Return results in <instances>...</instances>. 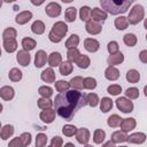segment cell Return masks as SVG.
I'll use <instances>...</instances> for the list:
<instances>
[{
	"label": "cell",
	"mask_w": 147,
	"mask_h": 147,
	"mask_svg": "<svg viewBox=\"0 0 147 147\" xmlns=\"http://www.w3.org/2000/svg\"><path fill=\"white\" fill-rule=\"evenodd\" d=\"M80 56V52L78 51V48L76 47V48H70V49H68V53H67V59H68V61L69 62H71V63H74V62H76L77 61V59Z\"/></svg>",
	"instance_id": "obj_40"
},
{
	"label": "cell",
	"mask_w": 147,
	"mask_h": 147,
	"mask_svg": "<svg viewBox=\"0 0 147 147\" xmlns=\"http://www.w3.org/2000/svg\"><path fill=\"white\" fill-rule=\"evenodd\" d=\"M5 3H9V2H15L16 0H2Z\"/></svg>",
	"instance_id": "obj_59"
},
{
	"label": "cell",
	"mask_w": 147,
	"mask_h": 147,
	"mask_svg": "<svg viewBox=\"0 0 147 147\" xmlns=\"http://www.w3.org/2000/svg\"><path fill=\"white\" fill-rule=\"evenodd\" d=\"M46 62H48V56L45 51L39 49L34 55V65L36 68H42Z\"/></svg>",
	"instance_id": "obj_11"
},
{
	"label": "cell",
	"mask_w": 147,
	"mask_h": 147,
	"mask_svg": "<svg viewBox=\"0 0 147 147\" xmlns=\"http://www.w3.org/2000/svg\"><path fill=\"white\" fill-rule=\"evenodd\" d=\"M113 100L108 96H103L101 100H100V110L102 113H108L109 110H111L113 108Z\"/></svg>",
	"instance_id": "obj_25"
},
{
	"label": "cell",
	"mask_w": 147,
	"mask_h": 147,
	"mask_svg": "<svg viewBox=\"0 0 147 147\" xmlns=\"http://www.w3.org/2000/svg\"><path fill=\"white\" fill-rule=\"evenodd\" d=\"M118 49H119V47H118L117 41H110V42H108L107 51H108L109 54H115V53L118 52Z\"/></svg>",
	"instance_id": "obj_51"
},
{
	"label": "cell",
	"mask_w": 147,
	"mask_h": 147,
	"mask_svg": "<svg viewBox=\"0 0 147 147\" xmlns=\"http://www.w3.org/2000/svg\"><path fill=\"white\" fill-rule=\"evenodd\" d=\"M64 145H65V146H75L72 142H67V144H64Z\"/></svg>",
	"instance_id": "obj_62"
},
{
	"label": "cell",
	"mask_w": 147,
	"mask_h": 147,
	"mask_svg": "<svg viewBox=\"0 0 147 147\" xmlns=\"http://www.w3.org/2000/svg\"><path fill=\"white\" fill-rule=\"evenodd\" d=\"M124 61V54L122 52H117L115 54H110L107 59L109 65H118Z\"/></svg>",
	"instance_id": "obj_20"
},
{
	"label": "cell",
	"mask_w": 147,
	"mask_h": 147,
	"mask_svg": "<svg viewBox=\"0 0 147 147\" xmlns=\"http://www.w3.org/2000/svg\"><path fill=\"white\" fill-rule=\"evenodd\" d=\"M36 46H37V41L34 39H32L30 37H25V38L22 39V47H23V49L30 52V51L34 49Z\"/></svg>",
	"instance_id": "obj_31"
},
{
	"label": "cell",
	"mask_w": 147,
	"mask_h": 147,
	"mask_svg": "<svg viewBox=\"0 0 147 147\" xmlns=\"http://www.w3.org/2000/svg\"><path fill=\"white\" fill-rule=\"evenodd\" d=\"M77 127L72 124H65L63 127H62V133L65 136V137H72V136H76V132H77Z\"/></svg>",
	"instance_id": "obj_41"
},
{
	"label": "cell",
	"mask_w": 147,
	"mask_h": 147,
	"mask_svg": "<svg viewBox=\"0 0 147 147\" xmlns=\"http://www.w3.org/2000/svg\"><path fill=\"white\" fill-rule=\"evenodd\" d=\"M40 78L42 82L45 83H55V79H56V76H55V72L53 70V68H47L45 69L41 74H40Z\"/></svg>",
	"instance_id": "obj_15"
},
{
	"label": "cell",
	"mask_w": 147,
	"mask_h": 147,
	"mask_svg": "<svg viewBox=\"0 0 147 147\" xmlns=\"http://www.w3.org/2000/svg\"><path fill=\"white\" fill-rule=\"evenodd\" d=\"M85 30L87 33L92 34V36H95V34H99L101 31H102V25L100 24V22L98 21H94V20H90L88 22H86L85 24Z\"/></svg>",
	"instance_id": "obj_7"
},
{
	"label": "cell",
	"mask_w": 147,
	"mask_h": 147,
	"mask_svg": "<svg viewBox=\"0 0 147 147\" xmlns=\"http://www.w3.org/2000/svg\"><path fill=\"white\" fill-rule=\"evenodd\" d=\"M146 40H147V34H146Z\"/></svg>",
	"instance_id": "obj_63"
},
{
	"label": "cell",
	"mask_w": 147,
	"mask_h": 147,
	"mask_svg": "<svg viewBox=\"0 0 147 147\" xmlns=\"http://www.w3.org/2000/svg\"><path fill=\"white\" fill-rule=\"evenodd\" d=\"M79 17L82 22H88L92 20V9L88 6H82L79 9Z\"/></svg>",
	"instance_id": "obj_23"
},
{
	"label": "cell",
	"mask_w": 147,
	"mask_h": 147,
	"mask_svg": "<svg viewBox=\"0 0 147 147\" xmlns=\"http://www.w3.org/2000/svg\"><path fill=\"white\" fill-rule=\"evenodd\" d=\"M119 70L115 67V65H108L105 70V77L108 79V80H117L119 78Z\"/></svg>",
	"instance_id": "obj_13"
},
{
	"label": "cell",
	"mask_w": 147,
	"mask_h": 147,
	"mask_svg": "<svg viewBox=\"0 0 147 147\" xmlns=\"http://www.w3.org/2000/svg\"><path fill=\"white\" fill-rule=\"evenodd\" d=\"M107 92L111 95H119L122 93V86L118 84H111L107 87Z\"/></svg>",
	"instance_id": "obj_49"
},
{
	"label": "cell",
	"mask_w": 147,
	"mask_h": 147,
	"mask_svg": "<svg viewBox=\"0 0 147 147\" xmlns=\"http://www.w3.org/2000/svg\"><path fill=\"white\" fill-rule=\"evenodd\" d=\"M0 96H1L2 100L9 101L15 96V91H14V88L11 86L5 85V86H2L0 88Z\"/></svg>",
	"instance_id": "obj_18"
},
{
	"label": "cell",
	"mask_w": 147,
	"mask_h": 147,
	"mask_svg": "<svg viewBox=\"0 0 147 147\" xmlns=\"http://www.w3.org/2000/svg\"><path fill=\"white\" fill-rule=\"evenodd\" d=\"M102 145H103V146H111V147H114L116 144H115L113 140H110V141H107V142H102Z\"/></svg>",
	"instance_id": "obj_57"
},
{
	"label": "cell",
	"mask_w": 147,
	"mask_h": 147,
	"mask_svg": "<svg viewBox=\"0 0 147 147\" xmlns=\"http://www.w3.org/2000/svg\"><path fill=\"white\" fill-rule=\"evenodd\" d=\"M31 18H32V13L30 10H23L16 15L15 22L18 25H23V24H26Z\"/></svg>",
	"instance_id": "obj_14"
},
{
	"label": "cell",
	"mask_w": 147,
	"mask_h": 147,
	"mask_svg": "<svg viewBox=\"0 0 147 147\" xmlns=\"http://www.w3.org/2000/svg\"><path fill=\"white\" fill-rule=\"evenodd\" d=\"M84 47L90 53H95L100 48V42L94 38H86L84 40Z\"/></svg>",
	"instance_id": "obj_12"
},
{
	"label": "cell",
	"mask_w": 147,
	"mask_h": 147,
	"mask_svg": "<svg viewBox=\"0 0 147 147\" xmlns=\"http://www.w3.org/2000/svg\"><path fill=\"white\" fill-rule=\"evenodd\" d=\"M90 136H91L90 134V131L86 127H80L76 132V139H77V141L80 145L87 146L88 145V141H90Z\"/></svg>",
	"instance_id": "obj_8"
},
{
	"label": "cell",
	"mask_w": 147,
	"mask_h": 147,
	"mask_svg": "<svg viewBox=\"0 0 147 147\" xmlns=\"http://www.w3.org/2000/svg\"><path fill=\"white\" fill-rule=\"evenodd\" d=\"M77 65H78V68H80V69H87L88 67H90V64H91V60H90V57L87 56V55H82L80 54V56L77 59V61L75 62Z\"/></svg>",
	"instance_id": "obj_32"
},
{
	"label": "cell",
	"mask_w": 147,
	"mask_h": 147,
	"mask_svg": "<svg viewBox=\"0 0 147 147\" xmlns=\"http://www.w3.org/2000/svg\"><path fill=\"white\" fill-rule=\"evenodd\" d=\"M62 2H64V3H70V2H72L74 0H61Z\"/></svg>",
	"instance_id": "obj_60"
},
{
	"label": "cell",
	"mask_w": 147,
	"mask_h": 147,
	"mask_svg": "<svg viewBox=\"0 0 147 147\" xmlns=\"http://www.w3.org/2000/svg\"><path fill=\"white\" fill-rule=\"evenodd\" d=\"M62 63V55L59 52H52L48 55V64L53 67H59Z\"/></svg>",
	"instance_id": "obj_21"
},
{
	"label": "cell",
	"mask_w": 147,
	"mask_h": 147,
	"mask_svg": "<svg viewBox=\"0 0 147 147\" xmlns=\"http://www.w3.org/2000/svg\"><path fill=\"white\" fill-rule=\"evenodd\" d=\"M37 105L40 109H47V108H51L53 106V101L49 100V98H40L37 100Z\"/></svg>",
	"instance_id": "obj_44"
},
{
	"label": "cell",
	"mask_w": 147,
	"mask_h": 147,
	"mask_svg": "<svg viewBox=\"0 0 147 147\" xmlns=\"http://www.w3.org/2000/svg\"><path fill=\"white\" fill-rule=\"evenodd\" d=\"M70 85L76 90H83L84 87V78L80 76H75L70 79Z\"/></svg>",
	"instance_id": "obj_37"
},
{
	"label": "cell",
	"mask_w": 147,
	"mask_h": 147,
	"mask_svg": "<svg viewBox=\"0 0 147 147\" xmlns=\"http://www.w3.org/2000/svg\"><path fill=\"white\" fill-rule=\"evenodd\" d=\"M47 144V136L45 133H38L36 136V146L37 147H44Z\"/></svg>",
	"instance_id": "obj_50"
},
{
	"label": "cell",
	"mask_w": 147,
	"mask_h": 147,
	"mask_svg": "<svg viewBox=\"0 0 147 147\" xmlns=\"http://www.w3.org/2000/svg\"><path fill=\"white\" fill-rule=\"evenodd\" d=\"M22 71L18 69V68H13L9 70V74H8V77L11 82H20L22 79Z\"/></svg>",
	"instance_id": "obj_38"
},
{
	"label": "cell",
	"mask_w": 147,
	"mask_h": 147,
	"mask_svg": "<svg viewBox=\"0 0 147 147\" xmlns=\"http://www.w3.org/2000/svg\"><path fill=\"white\" fill-rule=\"evenodd\" d=\"M134 0H100L103 10L110 15H118L125 13Z\"/></svg>",
	"instance_id": "obj_2"
},
{
	"label": "cell",
	"mask_w": 147,
	"mask_h": 147,
	"mask_svg": "<svg viewBox=\"0 0 147 147\" xmlns=\"http://www.w3.org/2000/svg\"><path fill=\"white\" fill-rule=\"evenodd\" d=\"M124 93H125V96L129 98L130 100L138 99V96H139V90L137 87H129V88H126V91Z\"/></svg>",
	"instance_id": "obj_48"
},
{
	"label": "cell",
	"mask_w": 147,
	"mask_h": 147,
	"mask_svg": "<svg viewBox=\"0 0 147 147\" xmlns=\"http://www.w3.org/2000/svg\"><path fill=\"white\" fill-rule=\"evenodd\" d=\"M16 36H17V31H16L14 28H11V26L5 29L3 32H2V39H3V40H7V39H15Z\"/></svg>",
	"instance_id": "obj_42"
},
{
	"label": "cell",
	"mask_w": 147,
	"mask_h": 147,
	"mask_svg": "<svg viewBox=\"0 0 147 147\" xmlns=\"http://www.w3.org/2000/svg\"><path fill=\"white\" fill-rule=\"evenodd\" d=\"M144 26H145V29L147 30V18H145V21H144Z\"/></svg>",
	"instance_id": "obj_61"
},
{
	"label": "cell",
	"mask_w": 147,
	"mask_h": 147,
	"mask_svg": "<svg viewBox=\"0 0 147 147\" xmlns=\"http://www.w3.org/2000/svg\"><path fill=\"white\" fill-rule=\"evenodd\" d=\"M67 32H68V25L64 22H62V21L55 22L53 24V26H52V30L48 33V39L52 42L57 44L64 38Z\"/></svg>",
	"instance_id": "obj_3"
},
{
	"label": "cell",
	"mask_w": 147,
	"mask_h": 147,
	"mask_svg": "<svg viewBox=\"0 0 147 147\" xmlns=\"http://www.w3.org/2000/svg\"><path fill=\"white\" fill-rule=\"evenodd\" d=\"M144 94H145V96L147 98V85L144 87Z\"/></svg>",
	"instance_id": "obj_58"
},
{
	"label": "cell",
	"mask_w": 147,
	"mask_h": 147,
	"mask_svg": "<svg viewBox=\"0 0 147 147\" xmlns=\"http://www.w3.org/2000/svg\"><path fill=\"white\" fill-rule=\"evenodd\" d=\"M78 44H79V36L72 33V34L67 39V41H65L64 45H65V47H67L68 49H70V48H76V47L78 46Z\"/></svg>",
	"instance_id": "obj_34"
},
{
	"label": "cell",
	"mask_w": 147,
	"mask_h": 147,
	"mask_svg": "<svg viewBox=\"0 0 147 147\" xmlns=\"http://www.w3.org/2000/svg\"><path fill=\"white\" fill-rule=\"evenodd\" d=\"M76 16H77V9H76L75 7H69V8L65 9L64 17H65V21H67V22H69V23L75 22Z\"/></svg>",
	"instance_id": "obj_36"
},
{
	"label": "cell",
	"mask_w": 147,
	"mask_h": 147,
	"mask_svg": "<svg viewBox=\"0 0 147 147\" xmlns=\"http://www.w3.org/2000/svg\"><path fill=\"white\" fill-rule=\"evenodd\" d=\"M38 93H39V95L42 96V98H51V96L53 95V88L49 87V86L44 85V86H40V87L38 88Z\"/></svg>",
	"instance_id": "obj_45"
},
{
	"label": "cell",
	"mask_w": 147,
	"mask_h": 147,
	"mask_svg": "<svg viewBox=\"0 0 147 147\" xmlns=\"http://www.w3.org/2000/svg\"><path fill=\"white\" fill-rule=\"evenodd\" d=\"M126 80L129 83H132V84L138 83L140 80V72L136 69H130L126 72Z\"/></svg>",
	"instance_id": "obj_30"
},
{
	"label": "cell",
	"mask_w": 147,
	"mask_h": 147,
	"mask_svg": "<svg viewBox=\"0 0 147 147\" xmlns=\"http://www.w3.org/2000/svg\"><path fill=\"white\" fill-rule=\"evenodd\" d=\"M16 60H17L18 64H21L22 67H26V65H29V63L31 61V55H30L29 51L21 49L16 54Z\"/></svg>",
	"instance_id": "obj_10"
},
{
	"label": "cell",
	"mask_w": 147,
	"mask_h": 147,
	"mask_svg": "<svg viewBox=\"0 0 147 147\" xmlns=\"http://www.w3.org/2000/svg\"><path fill=\"white\" fill-rule=\"evenodd\" d=\"M21 138L24 142V146H29L31 144V133L30 132H23L21 134Z\"/></svg>",
	"instance_id": "obj_54"
},
{
	"label": "cell",
	"mask_w": 147,
	"mask_h": 147,
	"mask_svg": "<svg viewBox=\"0 0 147 147\" xmlns=\"http://www.w3.org/2000/svg\"><path fill=\"white\" fill-rule=\"evenodd\" d=\"M127 132L121 130V131H115L113 134H111V140L115 142V144H123L125 141H127Z\"/></svg>",
	"instance_id": "obj_22"
},
{
	"label": "cell",
	"mask_w": 147,
	"mask_h": 147,
	"mask_svg": "<svg viewBox=\"0 0 147 147\" xmlns=\"http://www.w3.org/2000/svg\"><path fill=\"white\" fill-rule=\"evenodd\" d=\"M31 31L34 34H42L45 32V23L40 20H37L31 25Z\"/></svg>",
	"instance_id": "obj_28"
},
{
	"label": "cell",
	"mask_w": 147,
	"mask_h": 147,
	"mask_svg": "<svg viewBox=\"0 0 147 147\" xmlns=\"http://www.w3.org/2000/svg\"><path fill=\"white\" fill-rule=\"evenodd\" d=\"M136 125H137L136 119L133 117H129V118H123L119 126H121V130H123L125 132H130L136 129Z\"/></svg>",
	"instance_id": "obj_16"
},
{
	"label": "cell",
	"mask_w": 147,
	"mask_h": 147,
	"mask_svg": "<svg viewBox=\"0 0 147 147\" xmlns=\"http://www.w3.org/2000/svg\"><path fill=\"white\" fill-rule=\"evenodd\" d=\"M3 49L7 53H14L17 49V41L16 39H7L3 40Z\"/></svg>",
	"instance_id": "obj_29"
},
{
	"label": "cell",
	"mask_w": 147,
	"mask_h": 147,
	"mask_svg": "<svg viewBox=\"0 0 147 147\" xmlns=\"http://www.w3.org/2000/svg\"><path fill=\"white\" fill-rule=\"evenodd\" d=\"M122 119H123V118H122L121 116H118L117 114H113V115H110V116L108 117L107 124H108V126H110V127H118V126L121 125Z\"/></svg>",
	"instance_id": "obj_35"
},
{
	"label": "cell",
	"mask_w": 147,
	"mask_h": 147,
	"mask_svg": "<svg viewBox=\"0 0 147 147\" xmlns=\"http://www.w3.org/2000/svg\"><path fill=\"white\" fill-rule=\"evenodd\" d=\"M14 134V126L10 124H6L2 126L1 131H0V138L2 140H7L9 139L11 136Z\"/></svg>",
	"instance_id": "obj_24"
},
{
	"label": "cell",
	"mask_w": 147,
	"mask_h": 147,
	"mask_svg": "<svg viewBox=\"0 0 147 147\" xmlns=\"http://www.w3.org/2000/svg\"><path fill=\"white\" fill-rule=\"evenodd\" d=\"M107 17H108V14H107L106 10L100 9V8H98V7H94V8L92 9V18H93L94 21L103 22V21L107 20Z\"/></svg>",
	"instance_id": "obj_19"
},
{
	"label": "cell",
	"mask_w": 147,
	"mask_h": 147,
	"mask_svg": "<svg viewBox=\"0 0 147 147\" xmlns=\"http://www.w3.org/2000/svg\"><path fill=\"white\" fill-rule=\"evenodd\" d=\"M115 102H116V107L122 113L127 114V113L133 111V102L130 101L129 98H126V96H119V98H117L115 100Z\"/></svg>",
	"instance_id": "obj_5"
},
{
	"label": "cell",
	"mask_w": 147,
	"mask_h": 147,
	"mask_svg": "<svg viewBox=\"0 0 147 147\" xmlns=\"http://www.w3.org/2000/svg\"><path fill=\"white\" fill-rule=\"evenodd\" d=\"M8 146H10V147H22V146H24V142H23V140H22V138H21V136H20V137L13 138V139L9 141Z\"/></svg>",
	"instance_id": "obj_52"
},
{
	"label": "cell",
	"mask_w": 147,
	"mask_h": 147,
	"mask_svg": "<svg viewBox=\"0 0 147 147\" xmlns=\"http://www.w3.org/2000/svg\"><path fill=\"white\" fill-rule=\"evenodd\" d=\"M144 18H145V9H144V7L141 5H134L131 8V10L129 13V16H127L129 23L132 24V25H136L139 22H141Z\"/></svg>",
	"instance_id": "obj_4"
},
{
	"label": "cell",
	"mask_w": 147,
	"mask_h": 147,
	"mask_svg": "<svg viewBox=\"0 0 147 147\" xmlns=\"http://www.w3.org/2000/svg\"><path fill=\"white\" fill-rule=\"evenodd\" d=\"M123 41H124V44H125L126 46L133 47V46H136L138 39H137V36H136L134 33H126V34L123 37Z\"/></svg>",
	"instance_id": "obj_39"
},
{
	"label": "cell",
	"mask_w": 147,
	"mask_h": 147,
	"mask_svg": "<svg viewBox=\"0 0 147 147\" xmlns=\"http://www.w3.org/2000/svg\"><path fill=\"white\" fill-rule=\"evenodd\" d=\"M87 94L80 90H67L60 92L54 99V106L57 115L65 121H71L77 111L87 105Z\"/></svg>",
	"instance_id": "obj_1"
},
{
	"label": "cell",
	"mask_w": 147,
	"mask_h": 147,
	"mask_svg": "<svg viewBox=\"0 0 147 147\" xmlns=\"http://www.w3.org/2000/svg\"><path fill=\"white\" fill-rule=\"evenodd\" d=\"M106 139V132L101 129H96L93 133V141L96 145H102V142Z\"/></svg>",
	"instance_id": "obj_33"
},
{
	"label": "cell",
	"mask_w": 147,
	"mask_h": 147,
	"mask_svg": "<svg viewBox=\"0 0 147 147\" xmlns=\"http://www.w3.org/2000/svg\"><path fill=\"white\" fill-rule=\"evenodd\" d=\"M55 84V90L57 92H64L67 90H69V87L71 86L70 85V82H67V80H57L54 83Z\"/></svg>",
	"instance_id": "obj_43"
},
{
	"label": "cell",
	"mask_w": 147,
	"mask_h": 147,
	"mask_svg": "<svg viewBox=\"0 0 147 147\" xmlns=\"http://www.w3.org/2000/svg\"><path fill=\"white\" fill-rule=\"evenodd\" d=\"M56 110L55 109H52V108H47V109H42L39 114V118L46 123V124H51L54 122L55 119V115H56Z\"/></svg>",
	"instance_id": "obj_6"
},
{
	"label": "cell",
	"mask_w": 147,
	"mask_h": 147,
	"mask_svg": "<svg viewBox=\"0 0 147 147\" xmlns=\"http://www.w3.org/2000/svg\"><path fill=\"white\" fill-rule=\"evenodd\" d=\"M62 145H63V139L61 137L55 136V137L52 138V140H51V146L52 147H61Z\"/></svg>",
	"instance_id": "obj_53"
},
{
	"label": "cell",
	"mask_w": 147,
	"mask_h": 147,
	"mask_svg": "<svg viewBox=\"0 0 147 147\" xmlns=\"http://www.w3.org/2000/svg\"><path fill=\"white\" fill-rule=\"evenodd\" d=\"M139 60L142 63H147V49H142L139 53Z\"/></svg>",
	"instance_id": "obj_55"
},
{
	"label": "cell",
	"mask_w": 147,
	"mask_h": 147,
	"mask_svg": "<svg viewBox=\"0 0 147 147\" xmlns=\"http://www.w3.org/2000/svg\"><path fill=\"white\" fill-rule=\"evenodd\" d=\"M114 24H115V28L117 30H125L129 26L130 23H129L127 17H125V16H118L117 18H115Z\"/></svg>",
	"instance_id": "obj_26"
},
{
	"label": "cell",
	"mask_w": 147,
	"mask_h": 147,
	"mask_svg": "<svg viewBox=\"0 0 147 147\" xmlns=\"http://www.w3.org/2000/svg\"><path fill=\"white\" fill-rule=\"evenodd\" d=\"M146 141V134L144 132H134L127 137V142L129 144H137L141 145Z\"/></svg>",
	"instance_id": "obj_17"
},
{
	"label": "cell",
	"mask_w": 147,
	"mask_h": 147,
	"mask_svg": "<svg viewBox=\"0 0 147 147\" xmlns=\"http://www.w3.org/2000/svg\"><path fill=\"white\" fill-rule=\"evenodd\" d=\"M98 83H96V79L93 78V77H86L84 78V87L86 90H94L96 87Z\"/></svg>",
	"instance_id": "obj_47"
},
{
	"label": "cell",
	"mask_w": 147,
	"mask_h": 147,
	"mask_svg": "<svg viewBox=\"0 0 147 147\" xmlns=\"http://www.w3.org/2000/svg\"><path fill=\"white\" fill-rule=\"evenodd\" d=\"M61 11H62V8L57 2H49L45 8V13L49 17H57L60 16Z\"/></svg>",
	"instance_id": "obj_9"
},
{
	"label": "cell",
	"mask_w": 147,
	"mask_h": 147,
	"mask_svg": "<svg viewBox=\"0 0 147 147\" xmlns=\"http://www.w3.org/2000/svg\"><path fill=\"white\" fill-rule=\"evenodd\" d=\"M46 0H31V3L33 6H41Z\"/></svg>",
	"instance_id": "obj_56"
},
{
	"label": "cell",
	"mask_w": 147,
	"mask_h": 147,
	"mask_svg": "<svg viewBox=\"0 0 147 147\" xmlns=\"http://www.w3.org/2000/svg\"><path fill=\"white\" fill-rule=\"evenodd\" d=\"M86 98H87V105L90 106V107H96L98 105H99V102H100V99H99V96H98V94H95V93H88L87 95H86Z\"/></svg>",
	"instance_id": "obj_46"
},
{
	"label": "cell",
	"mask_w": 147,
	"mask_h": 147,
	"mask_svg": "<svg viewBox=\"0 0 147 147\" xmlns=\"http://www.w3.org/2000/svg\"><path fill=\"white\" fill-rule=\"evenodd\" d=\"M59 70H60V74H61L62 76H68V75H70V74L72 72L74 67H72L71 62H69V61H63V62L59 65Z\"/></svg>",
	"instance_id": "obj_27"
}]
</instances>
